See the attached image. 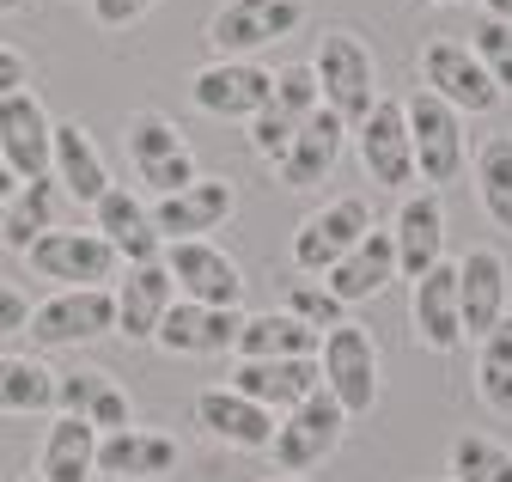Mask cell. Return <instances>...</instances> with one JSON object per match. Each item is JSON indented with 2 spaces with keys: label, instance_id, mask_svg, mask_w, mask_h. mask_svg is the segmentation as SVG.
Listing matches in <instances>:
<instances>
[{
  "label": "cell",
  "instance_id": "ab89813d",
  "mask_svg": "<svg viewBox=\"0 0 512 482\" xmlns=\"http://www.w3.org/2000/svg\"><path fill=\"white\" fill-rule=\"evenodd\" d=\"M25 324H31V299H25V287L0 281V336H25Z\"/></svg>",
  "mask_w": 512,
  "mask_h": 482
},
{
  "label": "cell",
  "instance_id": "60d3db41",
  "mask_svg": "<svg viewBox=\"0 0 512 482\" xmlns=\"http://www.w3.org/2000/svg\"><path fill=\"white\" fill-rule=\"evenodd\" d=\"M25 86H31V62H25L13 43H0V98H13Z\"/></svg>",
  "mask_w": 512,
  "mask_h": 482
},
{
  "label": "cell",
  "instance_id": "ee69618b",
  "mask_svg": "<svg viewBox=\"0 0 512 482\" xmlns=\"http://www.w3.org/2000/svg\"><path fill=\"white\" fill-rule=\"evenodd\" d=\"M409 7H476V0H409Z\"/></svg>",
  "mask_w": 512,
  "mask_h": 482
},
{
  "label": "cell",
  "instance_id": "836d02e7",
  "mask_svg": "<svg viewBox=\"0 0 512 482\" xmlns=\"http://www.w3.org/2000/svg\"><path fill=\"white\" fill-rule=\"evenodd\" d=\"M476 397L494 415H512V312L476 342Z\"/></svg>",
  "mask_w": 512,
  "mask_h": 482
},
{
  "label": "cell",
  "instance_id": "7c38bea8",
  "mask_svg": "<svg viewBox=\"0 0 512 482\" xmlns=\"http://www.w3.org/2000/svg\"><path fill=\"white\" fill-rule=\"evenodd\" d=\"M269 92H275V74L263 62H208L189 74V104L214 123H250L269 104Z\"/></svg>",
  "mask_w": 512,
  "mask_h": 482
},
{
  "label": "cell",
  "instance_id": "44dd1931",
  "mask_svg": "<svg viewBox=\"0 0 512 482\" xmlns=\"http://www.w3.org/2000/svg\"><path fill=\"white\" fill-rule=\"evenodd\" d=\"M232 208H238V190L226 184V177H196L189 190L153 202V226H159L165 245H183V238H208V232H220V226L232 220Z\"/></svg>",
  "mask_w": 512,
  "mask_h": 482
},
{
  "label": "cell",
  "instance_id": "1f68e13d",
  "mask_svg": "<svg viewBox=\"0 0 512 482\" xmlns=\"http://www.w3.org/2000/svg\"><path fill=\"white\" fill-rule=\"evenodd\" d=\"M470 177H476V196H482V214L512 232V135H488L470 159Z\"/></svg>",
  "mask_w": 512,
  "mask_h": 482
},
{
  "label": "cell",
  "instance_id": "c3c4849f",
  "mask_svg": "<svg viewBox=\"0 0 512 482\" xmlns=\"http://www.w3.org/2000/svg\"><path fill=\"white\" fill-rule=\"evenodd\" d=\"M445 482H452V476H445Z\"/></svg>",
  "mask_w": 512,
  "mask_h": 482
},
{
  "label": "cell",
  "instance_id": "9a60e30c",
  "mask_svg": "<svg viewBox=\"0 0 512 482\" xmlns=\"http://www.w3.org/2000/svg\"><path fill=\"white\" fill-rule=\"evenodd\" d=\"M49 147H55V116L43 110V98L25 86L13 98H0V165L25 184L49 177Z\"/></svg>",
  "mask_w": 512,
  "mask_h": 482
},
{
  "label": "cell",
  "instance_id": "bcb514c9",
  "mask_svg": "<svg viewBox=\"0 0 512 482\" xmlns=\"http://www.w3.org/2000/svg\"><path fill=\"white\" fill-rule=\"evenodd\" d=\"M275 482H305V476H275Z\"/></svg>",
  "mask_w": 512,
  "mask_h": 482
},
{
  "label": "cell",
  "instance_id": "d4e9b609",
  "mask_svg": "<svg viewBox=\"0 0 512 482\" xmlns=\"http://www.w3.org/2000/svg\"><path fill=\"white\" fill-rule=\"evenodd\" d=\"M391 245H397V275H427L445 263V202L439 190H409L397 220H391Z\"/></svg>",
  "mask_w": 512,
  "mask_h": 482
},
{
  "label": "cell",
  "instance_id": "83f0119b",
  "mask_svg": "<svg viewBox=\"0 0 512 482\" xmlns=\"http://www.w3.org/2000/svg\"><path fill=\"white\" fill-rule=\"evenodd\" d=\"M49 184H61L74 202H98L110 190V165L98 153V141L86 135V123H55V147H49Z\"/></svg>",
  "mask_w": 512,
  "mask_h": 482
},
{
  "label": "cell",
  "instance_id": "9c48e42d",
  "mask_svg": "<svg viewBox=\"0 0 512 482\" xmlns=\"http://www.w3.org/2000/svg\"><path fill=\"white\" fill-rule=\"evenodd\" d=\"M421 86L439 98V104H452L458 116H488L500 110V86L488 80V68L470 55L464 37H427L421 43Z\"/></svg>",
  "mask_w": 512,
  "mask_h": 482
},
{
  "label": "cell",
  "instance_id": "2e32d148",
  "mask_svg": "<svg viewBox=\"0 0 512 482\" xmlns=\"http://www.w3.org/2000/svg\"><path fill=\"white\" fill-rule=\"evenodd\" d=\"M348 153V123L336 110H311L299 135L287 141V153L275 159V184L281 190H317V184H330V171L336 159Z\"/></svg>",
  "mask_w": 512,
  "mask_h": 482
},
{
  "label": "cell",
  "instance_id": "d6a6232c",
  "mask_svg": "<svg viewBox=\"0 0 512 482\" xmlns=\"http://www.w3.org/2000/svg\"><path fill=\"white\" fill-rule=\"evenodd\" d=\"M43 232H55V184H49V177H37V184H19L7 220H0V245L25 257Z\"/></svg>",
  "mask_w": 512,
  "mask_h": 482
},
{
  "label": "cell",
  "instance_id": "f1b7e54d",
  "mask_svg": "<svg viewBox=\"0 0 512 482\" xmlns=\"http://www.w3.org/2000/svg\"><path fill=\"white\" fill-rule=\"evenodd\" d=\"M317 330H305L293 312H256V318H244L238 324V348H232V360H317Z\"/></svg>",
  "mask_w": 512,
  "mask_h": 482
},
{
  "label": "cell",
  "instance_id": "5b68a950",
  "mask_svg": "<svg viewBox=\"0 0 512 482\" xmlns=\"http://www.w3.org/2000/svg\"><path fill=\"white\" fill-rule=\"evenodd\" d=\"M342 440H348L342 403H336L330 391H311L299 409H287V415L275 421L269 458H275L281 476H305V470H317V464H330V458L342 452Z\"/></svg>",
  "mask_w": 512,
  "mask_h": 482
},
{
  "label": "cell",
  "instance_id": "8fae6325",
  "mask_svg": "<svg viewBox=\"0 0 512 482\" xmlns=\"http://www.w3.org/2000/svg\"><path fill=\"white\" fill-rule=\"evenodd\" d=\"M25 263L43 275V281H55V287H116V275H122V263H116V251L104 245L98 232H68V226H55V232H43L37 245L25 251Z\"/></svg>",
  "mask_w": 512,
  "mask_h": 482
},
{
  "label": "cell",
  "instance_id": "277c9868",
  "mask_svg": "<svg viewBox=\"0 0 512 482\" xmlns=\"http://www.w3.org/2000/svg\"><path fill=\"white\" fill-rule=\"evenodd\" d=\"M122 147H128V165H135V177L153 190V196H177L196 184V147L183 141V129L171 123L165 110H135L122 129Z\"/></svg>",
  "mask_w": 512,
  "mask_h": 482
},
{
  "label": "cell",
  "instance_id": "7402d4cb",
  "mask_svg": "<svg viewBox=\"0 0 512 482\" xmlns=\"http://www.w3.org/2000/svg\"><path fill=\"white\" fill-rule=\"evenodd\" d=\"M110 299H116V336H128V342H153V330H159L165 312L177 306V281H171L165 257H159V263H135V269L116 275Z\"/></svg>",
  "mask_w": 512,
  "mask_h": 482
},
{
  "label": "cell",
  "instance_id": "4fadbf2b",
  "mask_svg": "<svg viewBox=\"0 0 512 482\" xmlns=\"http://www.w3.org/2000/svg\"><path fill=\"white\" fill-rule=\"evenodd\" d=\"M165 269L177 281V299H196V306H244V269L214 245V238H183V245H165Z\"/></svg>",
  "mask_w": 512,
  "mask_h": 482
},
{
  "label": "cell",
  "instance_id": "7bdbcfd3",
  "mask_svg": "<svg viewBox=\"0 0 512 482\" xmlns=\"http://www.w3.org/2000/svg\"><path fill=\"white\" fill-rule=\"evenodd\" d=\"M482 13H488V19H506V25H512V0H482Z\"/></svg>",
  "mask_w": 512,
  "mask_h": 482
},
{
  "label": "cell",
  "instance_id": "f546056e",
  "mask_svg": "<svg viewBox=\"0 0 512 482\" xmlns=\"http://www.w3.org/2000/svg\"><path fill=\"white\" fill-rule=\"evenodd\" d=\"M37 476L43 482H92L98 476V428H86L74 415H55L43 434V452H37Z\"/></svg>",
  "mask_w": 512,
  "mask_h": 482
},
{
  "label": "cell",
  "instance_id": "74e56055",
  "mask_svg": "<svg viewBox=\"0 0 512 482\" xmlns=\"http://www.w3.org/2000/svg\"><path fill=\"white\" fill-rule=\"evenodd\" d=\"M470 55H476V62L488 68V80L506 92L512 86V25L506 19H476V31H470Z\"/></svg>",
  "mask_w": 512,
  "mask_h": 482
},
{
  "label": "cell",
  "instance_id": "e0dca14e",
  "mask_svg": "<svg viewBox=\"0 0 512 482\" xmlns=\"http://www.w3.org/2000/svg\"><path fill=\"white\" fill-rule=\"evenodd\" d=\"M55 409L86 421V428H98V434L135 428V397L122 391V379L110 367H68V373H55Z\"/></svg>",
  "mask_w": 512,
  "mask_h": 482
},
{
  "label": "cell",
  "instance_id": "603a6c76",
  "mask_svg": "<svg viewBox=\"0 0 512 482\" xmlns=\"http://www.w3.org/2000/svg\"><path fill=\"white\" fill-rule=\"evenodd\" d=\"M196 428L208 440L232 446V452H269L275 415L263 403H250L244 391H232V385H208V391H196Z\"/></svg>",
  "mask_w": 512,
  "mask_h": 482
},
{
  "label": "cell",
  "instance_id": "52a82bcc",
  "mask_svg": "<svg viewBox=\"0 0 512 482\" xmlns=\"http://www.w3.org/2000/svg\"><path fill=\"white\" fill-rule=\"evenodd\" d=\"M354 141V159L360 171L372 177L378 190H397L409 196L415 190V147H409V116H403V98H378L360 123L348 129Z\"/></svg>",
  "mask_w": 512,
  "mask_h": 482
},
{
  "label": "cell",
  "instance_id": "7dc6e473",
  "mask_svg": "<svg viewBox=\"0 0 512 482\" xmlns=\"http://www.w3.org/2000/svg\"><path fill=\"white\" fill-rule=\"evenodd\" d=\"M19 482H43V476H37V470H31V476H19Z\"/></svg>",
  "mask_w": 512,
  "mask_h": 482
},
{
  "label": "cell",
  "instance_id": "d6986e66",
  "mask_svg": "<svg viewBox=\"0 0 512 482\" xmlns=\"http://www.w3.org/2000/svg\"><path fill=\"white\" fill-rule=\"evenodd\" d=\"M177 470H183V446L159 428L98 434V476H110V482H171Z\"/></svg>",
  "mask_w": 512,
  "mask_h": 482
},
{
  "label": "cell",
  "instance_id": "cb8c5ba5",
  "mask_svg": "<svg viewBox=\"0 0 512 482\" xmlns=\"http://www.w3.org/2000/svg\"><path fill=\"white\" fill-rule=\"evenodd\" d=\"M506 293H512V269L494 245H476L470 257H458V312H464V342H482L500 318H506Z\"/></svg>",
  "mask_w": 512,
  "mask_h": 482
},
{
  "label": "cell",
  "instance_id": "b9f144b4",
  "mask_svg": "<svg viewBox=\"0 0 512 482\" xmlns=\"http://www.w3.org/2000/svg\"><path fill=\"white\" fill-rule=\"evenodd\" d=\"M19 184H25V177H13L7 165H0V220H7V208H13V196H19Z\"/></svg>",
  "mask_w": 512,
  "mask_h": 482
},
{
  "label": "cell",
  "instance_id": "4316f807",
  "mask_svg": "<svg viewBox=\"0 0 512 482\" xmlns=\"http://www.w3.org/2000/svg\"><path fill=\"white\" fill-rule=\"evenodd\" d=\"M391 281H397V245H391V232H384V226H372L342 263L324 269V287L342 299V306H366V299H378Z\"/></svg>",
  "mask_w": 512,
  "mask_h": 482
},
{
  "label": "cell",
  "instance_id": "4dcf8cb0",
  "mask_svg": "<svg viewBox=\"0 0 512 482\" xmlns=\"http://www.w3.org/2000/svg\"><path fill=\"white\" fill-rule=\"evenodd\" d=\"M43 409H55V373L37 354L0 348V415H43Z\"/></svg>",
  "mask_w": 512,
  "mask_h": 482
},
{
  "label": "cell",
  "instance_id": "d590c367",
  "mask_svg": "<svg viewBox=\"0 0 512 482\" xmlns=\"http://www.w3.org/2000/svg\"><path fill=\"white\" fill-rule=\"evenodd\" d=\"M281 312H293L305 330H336V324H348V306L324 287V281H311V275H299V281H287V293H281Z\"/></svg>",
  "mask_w": 512,
  "mask_h": 482
},
{
  "label": "cell",
  "instance_id": "30bf717a",
  "mask_svg": "<svg viewBox=\"0 0 512 482\" xmlns=\"http://www.w3.org/2000/svg\"><path fill=\"white\" fill-rule=\"evenodd\" d=\"M366 232H372V202H366V196H330L324 208H311V214L299 220L287 257H293L299 275H324L330 263H342V257L360 245Z\"/></svg>",
  "mask_w": 512,
  "mask_h": 482
},
{
  "label": "cell",
  "instance_id": "ffe728a7",
  "mask_svg": "<svg viewBox=\"0 0 512 482\" xmlns=\"http://www.w3.org/2000/svg\"><path fill=\"white\" fill-rule=\"evenodd\" d=\"M238 324L244 312L226 306H196V299H177L165 312V324L153 330V348L177 354V360H208V354H232L238 348Z\"/></svg>",
  "mask_w": 512,
  "mask_h": 482
},
{
  "label": "cell",
  "instance_id": "8d00e7d4",
  "mask_svg": "<svg viewBox=\"0 0 512 482\" xmlns=\"http://www.w3.org/2000/svg\"><path fill=\"white\" fill-rule=\"evenodd\" d=\"M263 110H275L281 123H305L311 110H324V98H317V80H311V62H293V68H281L275 74V92H269V104Z\"/></svg>",
  "mask_w": 512,
  "mask_h": 482
},
{
  "label": "cell",
  "instance_id": "e575fe53",
  "mask_svg": "<svg viewBox=\"0 0 512 482\" xmlns=\"http://www.w3.org/2000/svg\"><path fill=\"white\" fill-rule=\"evenodd\" d=\"M452 482H512V446L494 434H458L445 452Z\"/></svg>",
  "mask_w": 512,
  "mask_h": 482
},
{
  "label": "cell",
  "instance_id": "3957f363",
  "mask_svg": "<svg viewBox=\"0 0 512 482\" xmlns=\"http://www.w3.org/2000/svg\"><path fill=\"white\" fill-rule=\"evenodd\" d=\"M311 80H317V98H324V110H336L348 129L378 104V62H372V49H366L354 31H342V25L317 37Z\"/></svg>",
  "mask_w": 512,
  "mask_h": 482
},
{
  "label": "cell",
  "instance_id": "f6af8a7d",
  "mask_svg": "<svg viewBox=\"0 0 512 482\" xmlns=\"http://www.w3.org/2000/svg\"><path fill=\"white\" fill-rule=\"evenodd\" d=\"M25 7V0H0V19H7V13H19Z\"/></svg>",
  "mask_w": 512,
  "mask_h": 482
},
{
  "label": "cell",
  "instance_id": "7a4b0ae2",
  "mask_svg": "<svg viewBox=\"0 0 512 482\" xmlns=\"http://www.w3.org/2000/svg\"><path fill=\"white\" fill-rule=\"evenodd\" d=\"M403 116H409V147H415V184H427V190L458 184L464 165H470L464 116H458L452 104H439L427 86H415V92L403 98Z\"/></svg>",
  "mask_w": 512,
  "mask_h": 482
},
{
  "label": "cell",
  "instance_id": "8992f818",
  "mask_svg": "<svg viewBox=\"0 0 512 482\" xmlns=\"http://www.w3.org/2000/svg\"><path fill=\"white\" fill-rule=\"evenodd\" d=\"M305 25V0H226L208 19V49L214 62H256V49H269Z\"/></svg>",
  "mask_w": 512,
  "mask_h": 482
},
{
  "label": "cell",
  "instance_id": "484cf974",
  "mask_svg": "<svg viewBox=\"0 0 512 482\" xmlns=\"http://www.w3.org/2000/svg\"><path fill=\"white\" fill-rule=\"evenodd\" d=\"M232 391H244L281 421L311 391H324V379H317V360H232Z\"/></svg>",
  "mask_w": 512,
  "mask_h": 482
},
{
  "label": "cell",
  "instance_id": "6da1fadb",
  "mask_svg": "<svg viewBox=\"0 0 512 482\" xmlns=\"http://www.w3.org/2000/svg\"><path fill=\"white\" fill-rule=\"evenodd\" d=\"M317 379H324V391L342 403L348 421L372 415L378 397H384V354H378V336L366 324H336L324 330V342H317Z\"/></svg>",
  "mask_w": 512,
  "mask_h": 482
},
{
  "label": "cell",
  "instance_id": "ac0fdd59",
  "mask_svg": "<svg viewBox=\"0 0 512 482\" xmlns=\"http://www.w3.org/2000/svg\"><path fill=\"white\" fill-rule=\"evenodd\" d=\"M409 330H415V348H427V354H452V348H464L458 263H433L427 275H415V293H409Z\"/></svg>",
  "mask_w": 512,
  "mask_h": 482
},
{
  "label": "cell",
  "instance_id": "ba28073f",
  "mask_svg": "<svg viewBox=\"0 0 512 482\" xmlns=\"http://www.w3.org/2000/svg\"><path fill=\"white\" fill-rule=\"evenodd\" d=\"M25 336L37 348H86L98 336H116V299L110 287H55L43 306H31Z\"/></svg>",
  "mask_w": 512,
  "mask_h": 482
},
{
  "label": "cell",
  "instance_id": "5bb4252c",
  "mask_svg": "<svg viewBox=\"0 0 512 482\" xmlns=\"http://www.w3.org/2000/svg\"><path fill=\"white\" fill-rule=\"evenodd\" d=\"M92 232L116 251L122 269L159 263V257H165V238H159V226H153V208H147L135 190H128V184H110V190L92 202Z\"/></svg>",
  "mask_w": 512,
  "mask_h": 482
},
{
  "label": "cell",
  "instance_id": "f35d334b",
  "mask_svg": "<svg viewBox=\"0 0 512 482\" xmlns=\"http://www.w3.org/2000/svg\"><path fill=\"white\" fill-rule=\"evenodd\" d=\"M153 7H159V0H92V19L104 31H128V25H141Z\"/></svg>",
  "mask_w": 512,
  "mask_h": 482
}]
</instances>
